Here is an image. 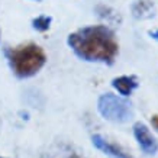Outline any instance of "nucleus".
Wrapping results in <instances>:
<instances>
[{
	"instance_id": "obj_9",
	"label": "nucleus",
	"mask_w": 158,
	"mask_h": 158,
	"mask_svg": "<svg viewBox=\"0 0 158 158\" xmlns=\"http://www.w3.org/2000/svg\"><path fill=\"white\" fill-rule=\"evenodd\" d=\"M151 122H152L154 128H155V129H158V116H152V119H151Z\"/></svg>"
},
{
	"instance_id": "obj_2",
	"label": "nucleus",
	"mask_w": 158,
	"mask_h": 158,
	"mask_svg": "<svg viewBox=\"0 0 158 158\" xmlns=\"http://www.w3.org/2000/svg\"><path fill=\"white\" fill-rule=\"evenodd\" d=\"M9 62L16 76L19 77H31L38 73L44 67L47 61L45 52L38 45L29 44L19 48H15L7 52Z\"/></svg>"
},
{
	"instance_id": "obj_8",
	"label": "nucleus",
	"mask_w": 158,
	"mask_h": 158,
	"mask_svg": "<svg viewBox=\"0 0 158 158\" xmlns=\"http://www.w3.org/2000/svg\"><path fill=\"white\" fill-rule=\"evenodd\" d=\"M34 28L38 29V31H47L49 28V23H51V18L49 16H39L36 19H34Z\"/></svg>"
},
{
	"instance_id": "obj_3",
	"label": "nucleus",
	"mask_w": 158,
	"mask_h": 158,
	"mask_svg": "<svg viewBox=\"0 0 158 158\" xmlns=\"http://www.w3.org/2000/svg\"><path fill=\"white\" fill-rule=\"evenodd\" d=\"M97 109L105 119L112 122H126L132 116L129 103L110 93H106L99 99Z\"/></svg>"
},
{
	"instance_id": "obj_1",
	"label": "nucleus",
	"mask_w": 158,
	"mask_h": 158,
	"mask_svg": "<svg viewBox=\"0 0 158 158\" xmlns=\"http://www.w3.org/2000/svg\"><path fill=\"white\" fill-rule=\"evenodd\" d=\"M68 45L87 61L113 62L118 54L115 35L106 26H89L68 36Z\"/></svg>"
},
{
	"instance_id": "obj_4",
	"label": "nucleus",
	"mask_w": 158,
	"mask_h": 158,
	"mask_svg": "<svg viewBox=\"0 0 158 158\" xmlns=\"http://www.w3.org/2000/svg\"><path fill=\"white\" fill-rule=\"evenodd\" d=\"M134 134L135 138L138 141V144L141 145V148L144 149L145 154L154 155L158 151V142L157 139L152 136V134L149 132V129L147 128V125L142 122H136L134 125Z\"/></svg>"
},
{
	"instance_id": "obj_11",
	"label": "nucleus",
	"mask_w": 158,
	"mask_h": 158,
	"mask_svg": "<svg viewBox=\"0 0 158 158\" xmlns=\"http://www.w3.org/2000/svg\"><path fill=\"white\" fill-rule=\"evenodd\" d=\"M0 158H3V157H0Z\"/></svg>"
},
{
	"instance_id": "obj_7",
	"label": "nucleus",
	"mask_w": 158,
	"mask_h": 158,
	"mask_svg": "<svg viewBox=\"0 0 158 158\" xmlns=\"http://www.w3.org/2000/svg\"><path fill=\"white\" fill-rule=\"evenodd\" d=\"M112 84H113V87L119 91L120 94H123V96L131 94V93H132V90L138 86V83H136V80H135V77H128V76L115 78Z\"/></svg>"
},
{
	"instance_id": "obj_6",
	"label": "nucleus",
	"mask_w": 158,
	"mask_h": 158,
	"mask_svg": "<svg viewBox=\"0 0 158 158\" xmlns=\"http://www.w3.org/2000/svg\"><path fill=\"white\" fill-rule=\"evenodd\" d=\"M91 141H93V144H94L96 148H99L105 154L112 155L113 158H132L129 155V152H126L122 147H119V145H116V144H112L109 141H106V139L103 138V136H100V135H93Z\"/></svg>"
},
{
	"instance_id": "obj_10",
	"label": "nucleus",
	"mask_w": 158,
	"mask_h": 158,
	"mask_svg": "<svg viewBox=\"0 0 158 158\" xmlns=\"http://www.w3.org/2000/svg\"><path fill=\"white\" fill-rule=\"evenodd\" d=\"M151 36H152V38H155L158 41V31H155V32H151Z\"/></svg>"
},
{
	"instance_id": "obj_5",
	"label": "nucleus",
	"mask_w": 158,
	"mask_h": 158,
	"mask_svg": "<svg viewBox=\"0 0 158 158\" xmlns=\"http://www.w3.org/2000/svg\"><path fill=\"white\" fill-rule=\"evenodd\" d=\"M39 158H86L84 155L76 151L71 145L65 142H58V144L51 145L45 152L41 154Z\"/></svg>"
}]
</instances>
